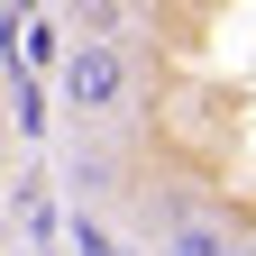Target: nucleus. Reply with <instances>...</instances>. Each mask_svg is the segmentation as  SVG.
Wrapping results in <instances>:
<instances>
[{
  "instance_id": "obj_1",
  "label": "nucleus",
  "mask_w": 256,
  "mask_h": 256,
  "mask_svg": "<svg viewBox=\"0 0 256 256\" xmlns=\"http://www.w3.org/2000/svg\"><path fill=\"white\" fill-rule=\"evenodd\" d=\"M55 101H64L74 138H119L138 119V101H146L138 37H74L64 46V74H55Z\"/></svg>"
},
{
  "instance_id": "obj_2",
  "label": "nucleus",
  "mask_w": 256,
  "mask_h": 256,
  "mask_svg": "<svg viewBox=\"0 0 256 256\" xmlns=\"http://www.w3.org/2000/svg\"><path fill=\"white\" fill-rule=\"evenodd\" d=\"M146 238L156 256H238V229L210 210V192H183V183L146 192Z\"/></svg>"
},
{
  "instance_id": "obj_3",
  "label": "nucleus",
  "mask_w": 256,
  "mask_h": 256,
  "mask_svg": "<svg viewBox=\"0 0 256 256\" xmlns=\"http://www.w3.org/2000/svg\"><path fill=\"white\" fill-rule=\"evenodd\" d=\"M0 192H10V119H0Z\"/></svg>"
}]
</instances>
